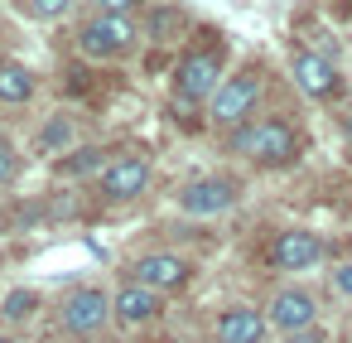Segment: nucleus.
Returning <instances> with one entry per match:
<instances>
[{
	"label": "nucleus",
	"mask_w": 352,
	"mask_h": 343,
	"mask_svg": "<svg viewBox=\"0 0 352 343\" xmlns=\"http://www.w3.org/2000/svg\"><path fill=\"white\" fill-rule=\"evenodd\" d=\"M232 150L246 160H261V165H289L299 155V136L285 121H256L232 136Z\"/></svg>",
	"instance_id": "1"
},
{
	"label": "nucleus",
	"mask_w": 352,
	"mask_h": 343,
	"mask_svg": "<svg viewBox=\"0 0 352 343\" xmlns=\"http://www.w3.org/2000/svg\"><path fill=\"white\" fill-rule=\"evenodd\" d=\"M318 256H323V242L304 227H289L270 242V266L275 271H309V266H318Z\"/></svg>",
	"instance_id": "2"
},
{
	"label": "nucleus",
	"mask_w": 352,
	"mask_h": 343,
	"mask_svg": "<svg viewBox=\"0 0 352 343\" xmlns=\"http://www.w3.org/2000/svg\"><path fill=\"white\" fill-rule=\"evenodd\" d=\"M135 44V30L126 15H97L92 25H82V49L97 54V59H111V54H126Z\"/></svg>",
	"instance_id": "3"
},
{
	"label": "nucleus",
	"mask_w": 352,
	"mask_h": 343,
	"mask_svg": "<svg viewBox=\"0 0 352 343\" xmlns=\"http://www.w3.org/2000/svg\"><path fill=\"white\" fill-rule=\"evenodd\" d=\"M174 87H179V97H212L217 87H222V63H217V54H188L184 63H179V73H174Z\"/></svg>",
	"instance_id": "4"
},
{
	"label": "nucleus",
	"mask_w": 352,
	"mask_h": 343,
	"mask_svg": "<svg viewBox=\"0 0 352 343\" xmlns=\"http://www.w3.org/2000/svg\"><path fill=\"white\" fill-rule=\"evenodd\" d=\"M256 97H261V83H256V78H227V83L212 92V121H217V126L246 121V112L256 107Z\"/></svg>",
	"instance_id": "5"
},
{
	"label": "nucleus",
	"mask_w": 352,
	"mask_h": 343,
	"mask_svg": "<svg viewBox=\"0 0 352 343\" xmlns=\"http://www.w3.org/2000/svg\"><path fill=\"white\" fill-rule=\"evenodd\" d=\"M145 189H150V165H145L140 155L111 160V165L102 169V194H107L111 203H126V198H135V194H145Z\"/></svg>",
	"instance_id": "6"
},
{
	"label": "nucleus",
	"mask_w": 352,
	"mask_h": 343,
	"mask_svg": "<svg viewBox=\"0 0 352 343\" xmlns=\"http://www.w3.org/2000/svg\"><path fill=\"white\" fill-rule=\"evenodd\" d=\"M188 261L184 256H174V251H150V256H140L135 266H131V276H135V285H150V290H174V285H184L188 280Z\"/></svg>",
	"instance_id": "7"
},
{
	"label": "nucleus",
	"mask_w": 352,
	"mask_h": 343,
	"mask_svg": "<svg viewBox=\"0 0 352 343\" xmlns=\"http://www.w3.org/2000/svg\"><path fill=\"white\" fill-rule=\"evenodd\" d=\"M111 314V300L102 290H73L63 300V329L68 333H97Z\"/></svg>",
	"instance_id": "8"
},
{
	"label": "nucleus",
	"mask_w": 352,
	"mask_h": 343,
	"mask_svg": "<svg viewBox=\"0 0 352 343\" xmlns=\"http://www.w3.org/2000/svg\"><path fill=\"white\" fill-rule=\"evenodd\" d=\"M179 203H184V213H193V218H212V213H227V208L236 203V184H232V179H198V184H188V189L179 194Z\"/></svg>",
	"instance_id": "9"
},
{
	"label": "nucleus",
	"mask_w": 352,
	"mask_h": 343,
	"mask_svg": "<svg viewBox=\"0 0 352 343\" xmlns=\"http://www.w3.org/2000/svg\"><path fill=\"white\" fill-rule=\"evenodd\" d=\"M289 73H294V83H299L304 97H333V92H338V73H333V63L318 59V54H294Z\"/></svg>",
	"instance_id": "10"
},
{
	"label": "nucleus",
	"mask_w": 352,
	"mask_h": 343,
	"mask_svg": "<svg viewBox=\"0 0 352 343\" xmlns=\"http://www.w3.org/2000/svg\"><path fill=\"white\" fill-rule=\"evenodd\" d=\"M314 314H318V304H314V295H309V290H280V295H275V304H270V324H275V329H285V333L309 329V324H314Z\"/></svg>",
	"instance_id": "11"
},
{
	"label": "nucleus",
	"mask_w": 352,
	"mask_h": 343,
	"mask_svg": "<svg viewBox=\"0 0 352 343\" xmlns=\"http://www.w3.org/2000/svg\"><path fill=\"white\" fill-rule=\"evenodd\" d=\"M111 309L126 319V324H145V319H155L160 314V290H150V285H121L116 295H111Z\"/></svg>",
	"instance_id": "12"
},
{
	"label": "nucleus",
	"mask_w": 352,
	"mask_h": 343,
	"mask_svg": "<svg viewBox=\"0 0 352 343\" xmlns=\"http://www.w3.org/2000/svg\"><path fill=\"white\" fill-rule=\"evenodd\" d=\"M261 338H265V319L246 304H236L217 319V343H261Z\"/></svg>",
	"instance_id": "13"
},
{
	"label": "nucleus",
	"mask_w": 352,
	"mask_h": 343,
	"mask_svg": "<svg viewBox=\"0 0 352 343\" xmlns=\"http://www.w3.org/2000/svg\"><path fill=\"white\" fill-rule=\"evenodd\" d=\"M34 97V73L25 63H0V102H30Z\"/></svg>",
	"instance_id": "14"
},
{
	"label": "nucleus",
	"mask_w": 352,
	"mask_h": 343,
	"mask_svg": "<svg viewBox=\"0 0 352 343\" xmlns=\"http://www.w3.org/2000/svg\"><path fill=\"white\" fill-rule=\"evenodd\" d=\"M174 30H184V15H179V10H155V15H150V34H155V39H169Z\"/></svg>",
	"instance_id": "15"
},
{
	"label": "nucleus",
	"mask_w": 352,
	"mask_h": 343,
	"mask_svg": "<svg viewBox=\"0 0 352 343\" xmlns=\"http://www.w3.org/2000/svg\"><path fill=\"white\" fill-rule=\"evenodd\" d=\"M34 304H39L34 290H10V295H6V319H25Z\"/></svg>",
	"instance_id": "16"
},
{
	"label": "nucleus",
	"mask_w": 352,
	"mask_h": 343,
	"mask_svg": "<svg viewBox=\"0 0 352 343\" xmlns=\"http://www.w3.org/2000/svg\"><path fill=\"white\" fill-rule=\"evenodd\" d=\"M25 6V15H34V20H58L63 10H68V0H20Z\"/></svg>",
	"instance_id": "17"
},
{
	"label": "nucleus",
	"mask_w": 352,
	"mask_h": 343,
	"mask_svg": "<svg viewBox=\"0 0 352 343\" xmlns=\"http://www.w3.org/2000/svg\"><path fill=\"white\" fill-rule=\"evenodd\" d=\"M97 165H102V150H78V155H68L58 169H63V174H87V169H97Z\"/></svg>",
	"instance_id": "18"
},
{
	"label": "nucleus",
	"mask_w": 352,
	"mask_h": 343,
	"mask_svg": "<svg viewBox=\"0 0 352 343\" xmlns=\"http://www.w3.org/2000/svg\"><path fill=\"white\" fill-rule=\"evenodd\" d=\"M15 174H20V155H15V145L6 136H0V184H10Z\"/></svg>",
	"instance_id": "19"
},
{
	"label": "nucleus",
	"mask_w": 352,
	"mask_h": 343,
	"mask_svg": "<svg viewBox=\"0 0 352 343\" xmlns=\"http://www.w3.org/2000/svg\"><path fill=\"white\" fill-rule=\"evenodd\" d=\"M333 285H338V295H352V266H338L333 271Z\"/></svg>",
	"instance_id": "20"
},
{
	"label": "nucleus",
	"mask_w": 352,
	"mask_h": 343,
	"mask_svg": "<svg viewBox=\"0 0 352 343\" xmlns=\"http://www.w3.org/2000/svg\"><path fill=\"white\" fill-rule=\"evenodd\" d=\"M97 6H102L107 15H121V10H131V6H135V0H97Z\"/></svg>",
	"instance_id": "21"
},
{
	"label": "nucleus",
	"mask_w": 352,
	"mask_h": 343,
	"mask_svg": "<svg viewBox=\"0 0 352 343\" xmlns=\"http://www.w3.org/2000/svg\"><path fill=\"white\" fill-rule=\"evenodd\" d=\"M285 343H318V333H314V329H299V333H289Z\"/></svg>",
	"instance_id": "22"
},
{
	"label": "nucleus",
	"mask_w": 352,
	"mask_h": 343,
	"mask_svg": "<svg viewBox=\"0 0 352 343\" xmlns=\"http://www.w3.org/2000/svg\"><path fill=\"white\" fill-rule=\"evenodd\" d=\"M0 343H10V338H0Z\"/></svg>",
	"instance_id": "23"
}]
</instances>
